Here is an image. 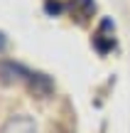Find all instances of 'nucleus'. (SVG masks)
Segmentation results:
<instances>
[{
    "instance_id": "obj_1",
    "label": "nucleus",
    "mask_w": 130,
    "mask_h": 133,
    "mask_svg": "<svg viewBox=\"0 0 130 133\" xmlns=\"http://www.w3.org/2000/svg\"><path fill=\"white\" fill-rule=\"evenodd\" d=\"M0 76L7 79V81H25V84L39 96H47L49 91H52V81L44 74H34V71L25 69V66H20V64H12V62H3L0 64Z\"/></svg>"
},
{
    "instance_id": "obj_2",
    "label": "nucleus",
    "mask_w": 130,
    "mask_h": 133,
    "mask_svg": "<svg viewBox=\"0 0 130 133\" xmlns=\"http://www.w3.org/2000/svg\"><path fill=\"white\" fill-rule=\"evenodd\" d=\"M0 133H37V121L27 114L10 116L5 121V126L0 128Z\"/></svg>"
},
{
    "instance_id": "obj_4",
    "label": "nucleus",
    "mask_w": 130,
    "mask_h": 133,
    "mask_svg": "<svg viewBox=\"0 0 130 133\" xmlns=\"http://www.w3.org/2000/svg\"><path fill=\"white\" fill-rule=\"evenodd\" d=\"M3 44H5V39H3V35H0V47H3Z\"/></svg>"
},
{
    "instance_id": "obj_3",
    "label": "nucleus",
    "mask_w": 130,
    "mask_h": 133,
    "mask_svg": "<svg viewBox=\"0 0 130 133\" xmlns=\"http://www.w3.org/2000/svg\"><path fill=\"white\" fill-rule=\"evenodd\" d=\"M52 133H69V131H66V128H64V126H57V128H54Z\"/></svg>"
}]
</instances>
